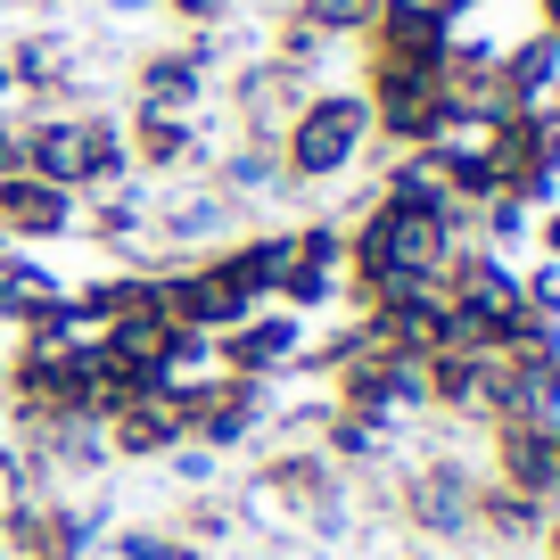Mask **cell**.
Masks as SVG:
<instances>
[{
    "instance_id": "cell-1",
    "label": "cell",
    "mask_w": 560,
    "mask_h": 560,
    "mask_svg": "<svg viewBox=\"0 0 560 560\" xmlns=\"http://www.w3.org/2000/svg\"><path fill=\"white\" fill-rule=\"evenodd\" d=\"M371 158V107L363 91H305L289 107V124L272 132V165H280V190H330L347 182L354 165Z\"/></svg>"
},
{
    "instance_id": "cell-2",
    "label": "cell",
    "mask_w": 560,
    "mask_h": 560,
    "mask_svg": "<svg viewBox=\"0 0 560 560\" xmlns=\"http://www.w3.org/2000/svg\"><path fill=\"white\" fill-rule=\"evenodd\" d=\"M18 165L58 190L91 198V190H116L132 182L124 165V116L116 107H67V116H25L18 124Z\"/></svg>"
},
{
    "instance_id": "cell-3",
    "label": "cell",
    "mask_w": 560,
    "mask_h": 560,
    "mask_svg": "<svg viewBox=\"0 0 560 560\" xmlns=\"http://www.w3.org/2000/svg\"><path fill=\"white\" fill-rule=\"evenodd\" d=\"M247 494L289 527H338V511H347V470L322 462L314 445H264L256 470H247Z\"/></svg>"
},
{
    "instance_id": "cell-4",
    "label": "cell",
    "mask_w": 560,
    "mask_h": 560,
    "mask_svg": "<svg viewBox=\"0 0 560 560\" xmlns=\"http://www.w3.org/2000/svg\"><path fill=\"white\" fill-rule=\"evenodd\" d=\"M470 494H478V470L462 454H420V462L396 470L387 511H396L420 544H470Z\"/></svg>"
},
{
    "instance_id": "cell-5",
    "label": "cell",
    "mask_w": 560,
    "mask_h": 560,
    "mask_svg": "<svg viewBox=\"0 0 560 560\" xmlns=\"http://www.w3.org/2000/svg\"><path fill=\"white\" fill-rule=\"evenodd\" d=\"M240 34V25H231ZM231 34H165L132 58V107H174V116H198L231 58Z\"/></svg>"
},
{
    "instance_id": "cell-6",
    "label": "cell",
    "mask_w": 560,
    "mask_h": 560,
    "mask_svg": "<svg viewBox=\"0 0 560 560\" xmlns=\"http://www.w3.org/2000/svg\"><path fill=\"white\" fill-rule=\"evenodd\" d=\"M338 214H305V223L280 231V289L272 305H289V314H330L338 305Z\"/></svg>"
},
{
    "instance_id": "cell-7",
    "label": "cell",
    "mask_w": 560,
    "mask_h": 560,
    "mask_svg": "<svg viewBox=\"0 0 560 560\" xmlns=\"http://www.w3.org/2000/svg\"><path fill=\"white\" fill-rule=\"evenodd\" d=\"M322 387H330V412H354V420H371V429H396V412H420V363L380 354L371 338H363V354L338 363Z\"/></svg>"
},
{
    "instance_id": "cell-8",
    "label": "cell",
    "mask_w": 560,
    "mask_h": 560,
    "mask_svg": "<svg viewBox=\"0 0 560 560\" xmlns=\"http://www.w3.org/2000/svg\"><path fill=\"white\" fill-rule=\"evenodd\" d=\"M298 354H305V314H289V305H256L247 322H231L223 338H214V371H231V380H298Z\"/></svg>"
},
{
    "instance_id": "cell-9",
    "label": "cell",
    "mask_w": 560,
    "mask_h": 560,
    "mask_svg": "<svg viewBox=\"0 0 560 560\" xmlns=\"http://www.w3.org/2000/svg\"><path fill=\"white\" fill-rule=\"evenodd\" d=\"M124 165L132 182H182L207 165V124L174 116V107H132L124 116Z\"/></svg>"
},
{
    "instance_id": "cell-10",
    "label": "cell",
    "mask_w": 560,
    "mask_h": 560,
    "mask_svg": "<svg viewBox=\"0 0 560 560\" xmlns=\"http://www.w3.org/2000/svg\"><path fill=\"white\" fill-rule=\"evenodd\" d=\"M487 478L552 511V503H560V454H552V429H536V420H487Z\"/></svg>"
},
{
    "instance_id": "cell-11",
    "label": "cell",
    "mask_w": 560,
    "mask_h": 560,
    "mask_svg": "<svg viewBox=\"0 0 560 560\" xmlns=\"http://www.w3.org/2000/svg\"><path fill=\"white\" fill-rule=\"evenodd\" d=\"M74 207H83L74 190L25 174V165H18V174H0V240H9V247H58V240H74Z\"/></svg>"
},
{
    "instance_id": "cell-12",
    "label": "cell",
    "mask_w": 560,
    "mask_h": 560,
    "mask_svg": "<svg viewBox=\"0 0 560 560\" xmlns=\"http://www.w3.org/2000/svg\"><path fill=\"white\" fill-rule=\"evenodd\" d=\"M363 50L412 58V67H438V58L454 50V18H445L438 0H380V18H371Z\"/></svg>"
},
{
    "instance_id": "cell-13",
    "label": "cell",
    "mask_w": 560,
    "mask_h": 560,
    "mask_svg": "<svg viewBox=\"0 0 560 560\" xmlns=\"http://www.w3.org/2000/svg\"><path fill=\"white\" fill-rule=\"evenodd\" d=\"M100 445H107V462L140 470V462H165L174 445H190V438H182L174 404H165V387H158V396H140V404H124V412H107V420H100Z\"/></svg>"
},
{
    "instance_id": "cell-14",
    "label": "cell",
    "mask_w": 560,
    "mask_h": 560,
    "mask_svg": "<svg viewBox=\"0 0 560 560\" xmlns=\"http://www.w3.org/2000/svg\"><path fill=\"white\" fill-rule=\"evenodd\" d=\"M420 412L438 420H487V354H420Z\"/></svg>"
},
{
    "instance_id": "cell-15",
    "label": "cell",
    "mask_w": 560,
    "mask_h": 560,
    "mask_svg": "<svg viewBox=\"0 0 560 560\" xmlns=\"http://www.w3.org/2000/svg\"><path fill=\"white\" fill-rule=\"evenodd\" d=\"M494 91H503V107L560 100V42H544L536 25H527L520 42H494Z\"/></svg>"
},
{
    "instance_id": "cell-16",
    "label": "cell",
    "mask_w": 560,
    "mask_h": 560,
    "mask_svg": "<svg viewBox=\"0 0 560 560\" xmlns=\"http://www.w3.org/2000/svg\"><path fill=\"white\" fill-rule=\"evenodd\" d=\"M207 264L240 289L247 305H272V289H280V231H231V240L207 247Z\"/></svg>"
},
{
    "instance_id": "cell-17",
    "label": "cell",
    "mask_w": 560,
    "mask_h": 560,
    "mask_svg": "<svg viewBox=\"0 0 560 560\" xmlns=\"http://www.w3.org/2000/svg\"><path fill=\"white\" fill-rule=\"evenodd\" d=\"M552 520L544 503H527V494H511V487H494L487 470H478V494H470V536H487V544H536V527Z\"/></svg>"
},
{
    "instance_id": "cell-18",
    "label": "cell",
    "mask_w": 560,
    "mask_h": 560,
    "mask_svg": "<svg viewBox=\"0 0 560 560\" xmlns=\"http://www.w3.org/2000/svg\"><path fill=\"white\" fill-rule=\"evenodd\" d=\"M330 50H338V42L322 34L314 18H305L298 0H280V9H264V50H256V58H272V67H289V74H314V67H322Z\"/></svg>"
},
{
    "instance_id": "cell-19",
    "label": "cell",
    "mask_w": 560,
    "mask_h": 560,
    "mask_svg": "<svg viewBox=\"0 0 560 560\" xmlns=\"http://www.w3.org/2000/svg\"><path fill=\"white\" fill-rule=\"evenodd\" d=\"M165 527H174L182 544H198V552H214L223 536H240V503H231V494H214V487H190Z\"/></svg>"
},
{
    "instance_id": "cell-20",
    "label": "cell",
    "mask_w": 560,
    "mask_h": 560,
    "mask_svg": "<svg viewBox=\"0 0 560 560\" xmlns=\"http://www.w3.org/2000/svg\"><path fill=\"white\" fill-rule=\"evenodd\" d=\"M174 34H231V25L247 18V0H149Z\"/></svg>"
},
{
    "instance_id": "cell-21",
    "label": "cell",
    "mask_w": 560,
    "mask_h": 560,
    "mask_svg": "<svg viewBox=\"0 0 560 560\" xmlns=\"http://www.w3.org/2000/svg\"><path fill=\"white\" fill-rule=\"evenodd\" d=\"M298 9H305V18H314L330 42H363L371 18H380V0H298Z\"/></svg>"
},
{
    "instance_id": "cell-22",
    "label": "cell",
    "mask_w": 560,
    "mask_h": 560,
    "mask_svg": "<svg viewBox=\"0 0 560 560\" xmlns=\"http://www.w3.org/2000/svg\"><path fill=\"white\" fill-rule=\"evenodd\" d=\"M527 231H536V256L560 264V198H552V207H536V223H527Z\"/></svg>"
},
{
    "instance_id": "cell-23",
    "label": "cell",
    "mask_w": 560,
    "mask_h": 560,
    "mask_svg": "<svg viewBox=\"0 0 560 560\" xmlns=\"http://www.w3.org/2000/svg\"><path fill=\"white\" fill-rule=\"evenodd\" d=\"M527 9H536V34L560 42V0H527Z\"/></svg>"
},
{
    "instance_id": "cell-24",
    "label": "cell",
    "mask_w": 560,
    "mask_h": 560,
    "mask_svg": "<svg viewBox=\"0 0 560 560\" xmlns=\"http://www.w3.org/2000/svg\"><path fill=\"white\" fill-rule=\"evenodd\" d=\"M536 552H544V560H560V511H552V520L536 527Z\"/></svg>"
},
{
    "instance_id": "cell-25",
    "label": "cell",
    "mask_w": 560,
    "mask_h": 560,
    "mask_svg": "<svg viewBox=\"0 0 560 560\" xmlns=\"http://www.w3.org/2000/svg\"><path fill=\"white\" fill-rule=\"evenodd\" d=\"M0 454H9V404H0Z\"/></svg>"
},
{
    "instance_id": "cell-26",
    "label": "cell",
    "mask_w": 560,
    "mask_h": 560,
    "mask_svg": "<svg viewBox=\"0 0 560 560\" xmlns=\"http://www.w3.org/2000/svg\"><path fill=\"white\" fill-rule=\"evenodd\" d=\"M18 9H67V0H18Z\"/></svg>"
},
{
    "instance_id": "cell-27",
    "label": "cell",
    "mask_w": 560,
    "mask_h": 560,
    "mask_svg": "<svg viewBox=\"0 0 560 560\" xmlns=\"http://www.w3.org/2000/svg\"><path fill=\"white\" fill-rule=\"evenodd\" d=\"M552 454H560V420H552Z\"/></svg>"
}]
</instances>
